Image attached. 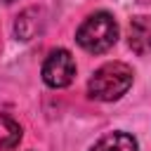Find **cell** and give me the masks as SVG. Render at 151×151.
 I'll return each mask as SVG.
<instances>
[{
    "label": "cell",
    "instance_id": "1",
    "mask_svg": "<svg viewBox=\"0 0 151 151\" xmlns=\"http://www.w3.org/2000/svg\"><path fill=\"white\" fill-rule=\"evenodd\" d=\"M132 85V68L123 61H109L101 68L94 71V76L87 83V90L99 101H113L120 99Z\"/></svg>",
    "mask_w": 151,
    "mask_h": 151
},
{
    "label": "cell",
    "instance_id": "2",
    "mask_svg": "<svg viewBox=\"0 0 151 151\" xmlns=\"http://www.w3.org/2000/svg\"><path fill=\"white\" fill-rule=\"evenodd\" d=\"M78 45L90 54H101L118 40V24L109 12H94L83 21V26L76 33Z\"/></svg>",
    "mask_w": 151,
    "mask_h": 151
},
{
    "label": "cell",
    "instance_id": "3",
    "mask_svg": "<svg viewBox=\"0 0 151 151\" xmlns=\"http://www.w3.org/2000/svg\"><path fill=\"white\" fill-rule=\"evenodd\" d=\"M76 76V61L68 50H52L42 64V80L50 87H66Z\"/></svg>",
    "mask_w": 151,
    "mask_h": 151
},
{
    "label": "cell",
    "instance_id": "4",
    "mask_svg": "<svg viewBox=\"0 0 151 151\" xmlns=\"http://www.w3.org/2000/svg\"><path fill=\"white\" fill-rule=\"evenodd\" d=\"M127 45L137 54L151 52V17H134L127 26Z\"/></svg>",
    "mask_w": 151,
    "mask_h": 151
},
{
    "label": "cell",
    "instance_id": "5",
    "mask_svg": "<svg viewBox=\"0 0 151 151\" xmlns=\"http://www.w3.org/2000/svg\"><path fill=\"white\" fill-rule=\"evenodd\" d=\"M92 151H137V142L127 132H111L101 137L92 146Z\"/></svg>",
    "mask_w": 151,
    "mask_h": 151
},
{
    "label": "cell",
    "instance_id": "6",
    "mask_svg": "<svg viewBox=\"0 0 151 151\" xmlns=\"http://www.w3.org/2000/svg\"><path fill=\"white\" fill-rule=\"evenodd\" d=\"M33 12H35V9H26V12L17 19V24H14V31H17V35H19L21 40H31V38L38 33V28H40V21H35L38 17L31 19Z\"/></svg>",
    "mask_w": 151,
    "mask_h": 151
},
{
    "label": "cell",
    "instance_id": "7",
    "mask_svg": "<svg viewBox=\"0 0 151 151\" xmlns=\"http://www.w3.org/2000/svg\"><path fill=\"white\" fill-rule=\"evenodd\" d=\"M5 123H7V127H9V139L0 142V146H2V149H12V146H14V144L21 139V127H19V125H17L12 118H7V116H5Z\"/></svg>",
    "mask_w": 151,
    "mask_h": 151
},
{
    "label": "cell",
    "instance_id": "8",
    "mask_svg": "<svg viewBox=\"0 0 151 151\" xmlns=\"http://www.w3.org/2000/svg\"><path fill=\"white\" fill-rule=\"evenodd\" d=\"M2 2H12V0H2Z\"/></svg>",
    "mask_w": 151,
    "mask_h": 151
}]
</instances>
